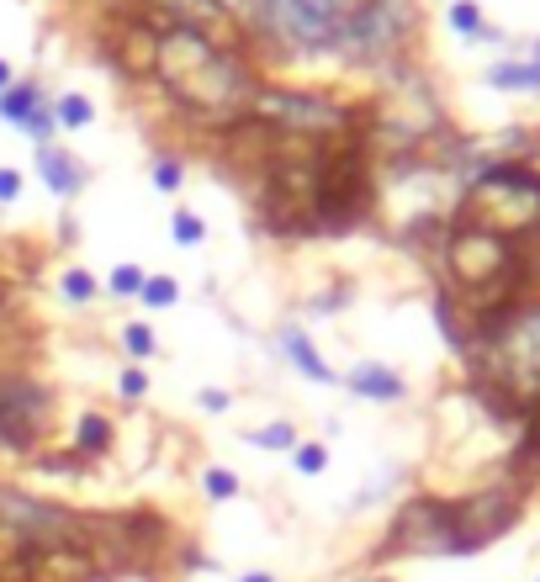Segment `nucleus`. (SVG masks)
Listing matches in <instances>:
<instances>
[{
  "label": "nucleus",
  "instance_id": "obj_10",
  "mask_svg": "<svg viewBox=\"0 0 540 582\" xmlns=\"http://www.w3.org/2000/svg\"><path fill=\"white\" fill-rule=\"evenodd\" d=\"M159 64V22L148 11H127L117 17V38H112V70L144 80Z\"/></svg>",
  "mask_w": 540,
  "mask_h": 582
},
{
  "label": "nucleus",
  "instance_id": "obj_37",
  "mask_svg": "<svg viewBox=\"0 0 540 582\" xmlns=\"http://www.w3.org/2000/svg\"><path fill=\"white\" fill-rule=\"evenodd\" d=\"M361 582H393V578H361Z\"/></svg>",
  "mask_w": 540,
  "mask_h": 582
},
{
  "label": "nucleus",
  "instance_id": "obj_2",
  "mask_svg": "<svg viewBox=\"0 0 540 582\" xmlns=\"http://www.w3.org/2000/svg\"><path fill=\"white\" fill-rule=\"evenodd\" d=\"M467 387H488L509 397L519 413L540 403V297L515 308L467 318Z\"/></svg>",
  "mask_w": 540,
  "mask_h": 582
},
{
  "label": "nucleus",
  "instance_id": "obj_28",
  "mask_svg": "<svg viewBox=\"0 0 540 582\" xmlns=\"http://www.w3.org/2000/svg\"><path fill=\"white\" fill-rule=\"evenodd\" d=\"M144 281H148L144 266H117L112 276H106V291H112V297H138V291H144Z\"/></svg>",
  "mask_w": 540,
  "mask_h": 582
},
{
  "label": "nucleus",
  "instance_id": "obj_24",
  "mask_svg": "<svg viewBox=\"0 0 540 582\" xmlns=\"http://www.w3.org/2000/svg\"><path fill=\"white\" fill-rule=\"evenodd\" d=\"M138 302H148V308H175V302H180V281H175V276H148L144 291H138Z\"/></svg>",
  "mask_w": 540,
  "mask_h": 582
},
{
  "label": "nucleus",
  "instance_id": "obj_8",
  "mask_svg": "<svg viewBox=\"0 0 540 582\" xmlns=\"http://www.w3.org/2000/svg\"><path fill=\"white\" fill-rule=\"evenodd\" d=\"M53 429V392L27 371H0V456H38Z\"/></svg>",
  "mask_w": 540,
  "mask_h": 582
},
{
  "label": "nucleus",
  "instance_id": "obj_30",
  "mask_svg": "<svg viewBox=\"0 0 540 582\" xmlns=\"http://www.w3.org/2000/svg\"><path fill=\"white\" fill-rule=\"evenodd\" d=\"M197 403H201L207 413H228V403H233V397H228L222 387H201V392H197Z\"/></svg>",
  "mask_w": 540,
  "mask_h": 582
},
{
  "label": "nucleus",
  "instance_id": "obj_32",
  "mask_svg": "<svg viewBox=\"0 0 540 582\" xmlns=\"http://www.w3.org/2000/svg\"><path fill=\"white\" fill-rule=\"evenodd\" d=\"M22 196V170H6L0 165V201H17Z\"/></svg>",
  "mask_w": 540,
  "mask_h": 582
},
{
  "label": "nucleus",
  "instance_id": "obj_16",
  "mask_svg": "<svg viewBox=\"0 0 540 582\" xmlns=\"http://www.w3.org/2000/svg\"><path fill=\"white\" fill-rule=\"evenodd\" d=\"M492 91H540V43L530 49V59H498L482 70Z\"/></svg>",
  "mask_w": 540,
  "mask_h": 582
},
{
  "label": "nucleus",
  "instance_id": "obj_21",
  "mask_svg": "<svg viewBox=\"0 0 540 582\" xmlns=\"http://www.w3.org/2000/svg\"><path fill=\"white\" fill-rule=\"evenodd\" d=\"M445 22H450V32H461V38H471V43H477V38H482V6H477V0H450V11H445Z\"/></svg>",
  "mask_w": 540,
  "mask_h": 582
},
{
  "label": "nucleus",
  "instance_id": "obj_19",
  "mask_svg": "<svg viewBox=\"0 0 540 582\" xmlns=\"http://www.w3.org/2000/svg\"><path fill=\"white\" fill-rule=\"evenodd\" d=\"M245 445H255V450H287L292 456L297 445H302V435H297V424L281 418V424H266V429H249Z\"/></svg>",
  "mask_w": 540,
  "mask_h": 582
},
{
  "label": "nucleus",
  "instance_id": "obj_7",
  "mask_svg": "<svg viewBox=\"0 0 540 582\" xmlns=\"http://www.w3.org/2000/svg\"><path fill=\"white\" fill-rule=\"evenodd\" d=\"M525 503H530V482H519L509 471L467 498H450V551L445 557H477L482 545L503 540L525 519Z\"/></svg>",
  "mask_w": 540,
  "mask_h": 582
},
{
  "label": "nucleus",
  "instance_id": "obj_3",
  "mask_svg": "<svg viewBox=\"0 0 540 582\" xmlns=\"http://www.w3.org/2000/svg\"><path fill=\"white\" fill-rule=\"evenodd\" d=\"M376 212V144L366 133H350L319 144V191H313V228L319 239H344Z\"/></svg>",
  "mask_w": 540,
  "mask_h": 582
},
{
  "label": "nucleus",
  "instance_id": "obj_11",
  "mask_svg": "<svg viewBox=\"0 0 540 582\" xmlns=\"http://www.w3.org/2000/svg\"><path fill=\"white\" fill-rule=\"evenodd\" d=\"M32 165H38V175H43V186H49L53 196H64V201L80 196L85 191V180H91V170H85L64 144H38L32 148Z\"/></svg>",
  "mask_w": 540,
  "mask_h": 582
},
{
  "label": "nucleus",
  "instance_id": "obj_34",
  "mask_svg": "<svg viewBox=\"0 0 540 582\" xmlns=\"http://www.w3.org/2000/svg\"><path fill=\"white\" fill-rule=\"evenodd\" d=\"M11 313V287H6V281H0V318Z\"/></svg>",
  "mask_w": 540,
  "mask_h": 582
},
{
  "label": "nucleus",
  "instance_id": "obj_5",
  "mask_svg": "<svg viewBox=\"0 0 540 582\" xmlns=\"http://www.w3.org/2000/svg\"><path fill=\"white\" fill-rule=\"evenodd\" d=\"M355 6L361 0H260L255 38H266L270 49L281 53L323 59V53L344 49V27H350Z\"/></svg>",
  "mask_w": 540,
  "mask_h": 582
},
{
  "label": "nucleus",
  "instance_id": "obj_18",
  "mask_svg": "<svg viewBox=\"0 0 540 582\" xmlns=\"http://www.w3.org/2000/svg\"><path fill=\"white\" fill-rule=\"evenodd\" d=\"M53 122H59V127H70V133H80V127H91V122H96V106H91V96L70 91V96L53 101Z\"/></svg>",
  "mask_w": 540,
  "mask_h": 582
},
{
  "label": "nucleus",
  "instance_id": "obj_25",
  "mask_svg": "<svg viewBox=\"0 0 540 582\" xmlns=\"http://www.w3.org/2000/svg\"><path fill=\"white\" fill-rule=\"evenodd\" d=\"M170 233H175V243L197 249V243L207 239V222H201V212H191V207H180V212L170 218Z\"/></svg>",
  "mask_w": 540,
  "mask_h": 582
},
{
  "label": "nucleus",
  "instance_id": "obj_27",
  "mask_svg": "<svg viewBox=\"0 0 540 582\" xmlns=\"http://www.w3.org/2000/svg\"><path fill=\"white\" fill-rule=\"evenodd\" d=\"M292 466L302 471V477H319L323 466H329V445H319V439H302L292 450Z\"/></svg>",
  "mask_w": 540,
  "mask_h": 582
},
{
  "label": "nucleus",
  "instance_id": "obj_15",
  "mask_svg": "<svg viewBox=\"0 0 540 582\" xmlns=\"http://www.w3.org/2000/svg\"><path fill=\"white\" fill-rule=\"evenodd\" d=\"M112 445H117V424L106 418V413H80L74 418V439H70V450L80 456V461L91 466V461H101V456H112Z\"/></svg>",
  "mask_w": 540,
  "mask_h": 582
},
{
  "label": "nucleus",
  "instance_id": "obj_33",
  "mask_svg": "<svg viewBox=\"0 0 540 582\" xmlns=\"http://www.w3.org/2000/svg\"><path fill=\"white\" fill-rule=\"evenodd\" d=\"M11 85H17V74H11V64L0 59V91H11Z\"/></svg>",
  "mask_w": 540,
  "mask_h": 582
},
{
  "label": "nucleus",
  "instance_id": "obj_9",
  "mask_svg": "<svg viewBox=\"0 0 540 582\" xmlns=\"http://www.w3.org/2000/svg\"><path fill=\"white\" fill-rule=\"evenodd\" d=\"M445 551H450V498H440V492H414V498L393 513V524H387L382 545H376L371 557L393 561V557H445Z\"/></svg>",
  "mask_w": 540,
  "mask_h": 582
},
{
  "label": "nucleus",
  "instance_id": "obj_23",
  "mask_svg": "<svg viewBox=\"0 0 540 582\" xmlns=\"http://www.w3.org/2000/svg\"><path fill=\"white\" fill-rule=\"evenodd\" d=\"M123 350L133 361H154V355H159V340H154L148 323H123Z\"/></svg>",
  "mask_w": 540,
  "mask_h": 582
},
{
  "label": "nucleus",
  "instance_id": "obj_26",
  "mask_svg": "<svg viewBox=\"0 0 540 582\" xmlns=\"http://www.w3.org/2000/svg\"><path fill=\"white\" fill-rule=\"evenodd\" d=\"M59 287H64V297H70V302H80V308H85V302H96L101 297V287H96V276H91V270H64V281H59Z\"/></svg>",
  "mask_w": 540,
  "mask_h": 582
},
{
  "label": "nucleus",
  "instance_id": "obj_1",
  "mask_svg": "<svg viewBox=\"0 0 540 582\" xmlns=\"http://www.w3.org/2000/svg\"><path fill=\"white\" fill-rule=\"evenodd\" d=\"M148 80L170 96L180 117L207 133H222L228 122L249 117V101L266 85L260 64L239 43H222L218 32L165 22H159V64Z\"/></svg>",
  "mask_w": 540,
  "mask_h": 582
},
{
  "label": "nucleus",
  "instance_id": "obj_20",
  "mask_svg": "<svg viewBox=\"0 0 540 582\" xmlns=\"http://www.w3.org/2000/svg\"><path fill=\"white\" fill-rule=\"evenodd\" d=\"M201 492H207L212 503H233V498L245 492V482H239L228 466H201Z\"/></svg>",
  "mask_w": 540,
  "mask_h": 582
},
{
  "label": "nucleus",
  "instance_id": "obj_29",
  "mask_svg": "<svg viewBox=\"0 0 540 582\" xmlns=\"http://www.w3.org/2000/svg\"><path fill=\"white\" fill-rule=\"evenodd\" d=\"M117 392H123L127 403H138V397H144V392H148L144 365H123V371H117Z\"/></svg>",
  "mask_w": 540,
  "mask_h": 582
},
{
  "label": "nucleus",
  "instance_id": "obj_22",
  "mask_svg": "<svg viewBox=\"0 0 540 582\" xmlns=\"http://www.w3.org/2000/svg\"><path fill=\"white\" fill-rule=\"evenodd\" d=\"M148 175H154V191H180V180H186V165H180V154H154V165H148Z\"/></svg>",
  "mask_w": 540,
  "mask_h": 582
},
{
  "label": "nucleus",
  "instance_id": "obj_6",
  "mask_svg": "<svg viewBox=\"0 0 540 582\" xmlns=\"http://www.w3.org/2000/svg\"><path fill=\"white\" fill-rule=\"evenodd\" d=\"M418 27H424L418 0H361V6L350 11L340 59L366 64V70H393V64H408V49H414Z\"/></svg>",
  "mask_w": 540,
  "mask_h": 582
},
{
  "label": "nucleus",
  "instance_id": "obj_36",
  "mask_svg": "<svg viewBox=\"0 0 540 582\" xmlns=\"http://www.w3.org/2000/svg\"><path fill=\"white\" fill-rule=\"evenodd\" d=\"M536 297H540V260H536Z\"/></svg>",
  "mask_w": 540,
  "mask_h": 582
},
{
  "label": "nucleus",
  "instance_id": "obj_12",
  "mask_svg": "<svg viewBox=\"0 0 540 582\" xmlns=\"http://www.w3.org/2000/svg\"><path fill=\"white\" fill-rule=\"evenodd\" d=\"M154 22L165 27H197V32H218L228 17H222L218 0H138Z\"/></svg>",
  "mask_w": 540,
  "mask_h": 582
},
{
  "label": "nucleus",
  "instance_id": "obj_31",
  "mask_svg": "<svg viewBox=\"0 0 540 582\" xmlns=\"http://www.w3.org/2000/svg\"><path fill=\"white\" fill-rule=\"evenodd\" d=\"M344 302H350V287H334V291H323L319 302H313V313H323V318H329L334 308H344Z\"/></svg>",
  "mask_w": 540,
  "mask_h": 582
},
{
  "label": "nucleus",
  "instance_id": "obj_13",
  "mask_svg": "<svg viewBox=\"0 0 540 582\" xmlns=\"http://www.w3.org/2000/svg\"><path fill=\"white\" fill-rule=\"evenodd\" d=\"M344 387L355 392V397H366V403H403V397H408V382L382 361L350 365V371H344Z\"/></svg>",
  "mask_w": 540,
  "mask_h": 582
},
{
  "label": "nucleus",
  "instance_id": "obj_14",
  "mask_svg": "<svg viewBox=\"0 0 540 582\" xmlns=\"http://www.w3.org/2000/svg\"><path fill=\"white\" fill-rule=\"evenodd\" d=\"M276 340H281V355H287V361H292L308 382H319V387H334V382H340V376H334V365L323 361L319 350H313V340L302 334V323H281V334H276Z\"/></svg>",
  "mask_w": 540,
  "mask_h": 582
},
{
  "label": "nucleus",
  "instance_id": "obj_17",
  "mask_svg": "<svg viewBox=\"0 0 540 582\" xmlns=\"http://www.w3.org/2000/svg\"><path fill=\"white\" fill-rule=\"evenodd\" d=\"M38 106H49L38 80H17L11 91H0V122H11V127H27V117H32Z\"/></svg>",
  "mask_w": 540,
  "mask_h": 582
},
{
  "label": "nucleus",
  "instance_id": "obj_4",
  "mask_svg": "<svg viewBox=\"0 0 540 582\" xmlns=\"http://www.w3.org/2000/svg\"><path fill=\"white\" fill-rule=\"evenodd\" d=\"M249 117L276 127L281 138L297 144H334L350 133H366L371 127V106L350 96H329V91H297V85H260L249 101Z\"/></svg>",
  "mask_w": 540,
  "mask_h": 582
},
{
  "label": "nucleus",
  "instance_id": "obj_35",
  "mask_svg": "<svg viewBox=\"0 0 540 582\" xmlns=\"http://www.w3.org/2000/svg\"><path fill=\"white\" fill-rule=\"evenodd\" d=\"M239 582H276V578H270V572H245Z\"/></svg>",
  "mask_w": 540,
  "mask_h": 582
}]
</instances>
